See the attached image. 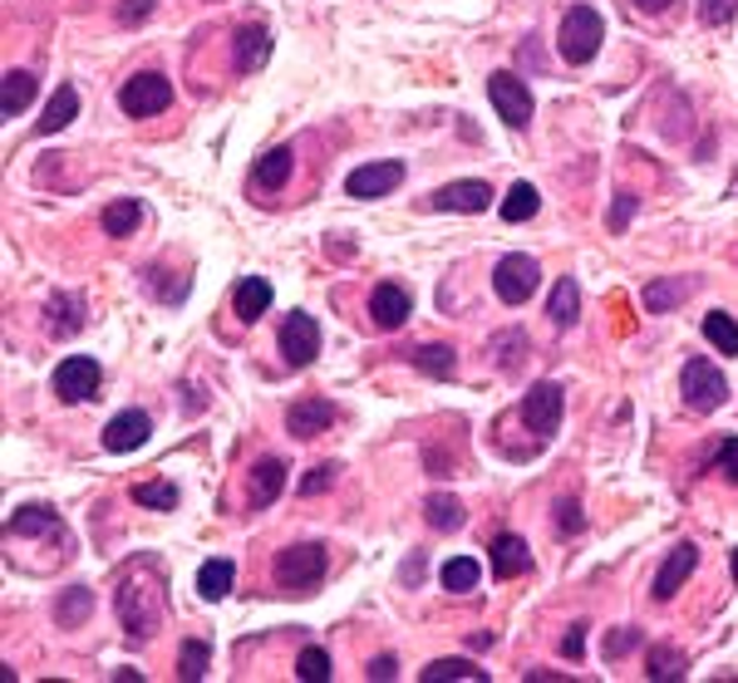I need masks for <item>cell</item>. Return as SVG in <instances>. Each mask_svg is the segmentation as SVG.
<instances>
[{
  "instance_id": "obj_13",
  "label": "cell",
  "mask_w": 738,
  "mask_h": 683,
  "mask_svg": "<svg viewBox=\"0 0 738 683\" xmlns=\"http://www.w3.org/2000/svg\"><path fill=\"white\" fill-rule=\"evenodd\" d=\"M694 566H699V546L694 541H679L675 551L660 561V575H655V600H675V591L694 575Z\"/></svg>"
},
{
  "instance_id": "obj_24",
  "label": "cell",
  "mask_w": 738,
  "mask_h": 683,
  "mask_svg": "<svg viewBox=\"0 0 738 683\" xmlns=\"http://www.w3.org/2000/svg\"><path fill=\"white\" fill-rule=\"evenodd\" d=\"M232 581H236V566L226 561V556H212V561H202V571H197V595L217 605L226 591H232Z\"/></svg>"
},
{
  "instance_id": "obj_20",
  "label": "cell",
  "mask_w": 738,
  "mask_h": 683,
  "mask_svg": "<svg viewBox=\"0 0 738 683\" xmlns=\"http://www.w3.org/2000/svg\"><path fill=\"white\" fill-rule=\"evenodd\" d=\"M546 315H552L556 330H571L576 320H581V286H576L571 276H562L552 286V296H546Z\"/></svg>"
},
{
  "instance_id": "obj_6",
  "label": "cell",
  "mask_w": 738,
  "mask_h": 683,
  "mask_svg": "<svg viewBox=\"0 0 738 683\" xmlns=\"http://www.w3.org/2000/svg\"><path fill=\"white\" fill-rule=\"evenodd\" d=\"M488 99H492V109L503 113L507 128L522 133L527 123H532V89H527L517 74H507V70L492 74V79H488Z\"/></svg>"
},
{
  "instance_id": "obj_29",
  "label": "cell",
  "mask_w": 738,
  "mask_h": 683,
  "mask_svg": "<svg viewBox=\"0 0 738 683\" xmlns=\"http://www.w3.org/2000/svg\"><path fill=\"white\" fill-rule=\"evenodd\" d=\"M542 212V197H537L532 183H513L503 197V222H532Z\"/></svg>"
},
{
  "instance_id": "obj_21",
  "label": "cell",
  "mask_w": 738,
  "mask_h": 683,
  "mask_svg": "<svg viewBox=\"0 0 738 683\" xmlns=\"http://www.w3.org/2000/svg\"><path fill=\"white\" fill-rule=\"evenodd\" d=\"M281 487H286V462L261 458L257 468H251V507H271V501L281 497Z\"/></svg>"
},
{
  "instance_id": "obj_12",
  "label": "cell",
  "mask_w": 738,
  "mask_h": 683,
  "mask_svg": "<svg viewBox=\"0 0 738 683\" xmlns=\"http://www.w3.org/2000/svg\"><path fill=\"white\" fill-rule=\"evenodd\" d=\"M148 433H153V423H148L144 408H123L119 419H109V429H103V448L109 452H138L148 443Z\"/></svg>"
},
{
  "instance_id": "obj_11",
  "label": "cell",
  "mask_w": 738,
  "mask_h": 683,
  "mask_svg": "<svg viewBox=\"0 0 738 683\" xmlns=\"http://www.w3.org/2000/svg\"><path fill=\"white\" fill-rule=\"evenodd\" d=\"M404 183V163H365V167H355V173L345 177V193L349 197H359V202H374V197H384V193H394V187Z\"/></svg>"
},
{
  "instance_id": "obj_35",
  "label": "cell",
  "mask_w": 738,
  "mask_h": 683,
  "mask_svg": "<svg viewBox=\"0 0 738 683\" xmlns=\"http://www.w3.org/2000/svg\"><path fill=\"white\" fill-rule=\"evenodd\" d=\"M134 501L148 511H177V487L173 482H144V487H134Z\"/></svg>"
},
{
  "instance_id": "obj_51",
  "label": "cell",
  "mask_w": 738,
  "mask_h": 683,
  "mask_svg": "<svg viewBox=\"0 0 738 683\" xmlns=\"http://www.w3.org/2000/svg\"><path fill=\"white\" fill-rule=\"evenodd\" d=\"M728 571H734V581H738V551H734V556H728Z\"/></svg>"
},
{
  "instance_id": "obj_4",
  "label": "cell",
  "mask_w": 738,
  "mask_h": 683,
  "mask_svg": "<svg viewBox=\"0 0 738 683\" xmlns=\"http://www.w3.org/2000/svg\"><path fill=\"white\" fill-rule=\"evenodd\" d=\"M119 620L134 639H148V634L158 630V620H163V600H158L153 585H138V581L123 585L119 591Z\"/></svg>"
},
{
  "instance_id": "obj_5",
  "label": "cell",
  "mask_w": 738,
  "mask_h": 683,
  "mask_svg": "<svg viewBox=\"0 0 738 683\" xmlns=\"http://www.w3.org/2000/svg\"><path fill=\"white\" fill-rule=\"evenodd\" d=\"M492 286H497V296H503V306H522V300L537 296V286H542V265L532 261V256H503L497 261V271H492Z\"/></svg>"
},
{
  "instance_id": "obj_44",
  "label": "cell",
  "mask_w": 738,
  "mask_h": 683,
  "mask_svg": "<svg viewBox=\"0 0 738 683\" xmlns=\"http://www.w3.org/2000/svg\"><path fill=\"white\" fill-rule=\"evenodd\" d=\"M714 468L724 472L728 482H738V438H724V443H718V458H714Z\"/></svg>"
},
{
  "instance_id": "obj_50",
  "label": "cell",
  "mask_w": 738,
  "mask_h": 683,
  "mask_svg": "<svg viewBox=\"0 0 738 683\" xmlns=\"http://www.w3.org/2000/svg\"><path fill=\"white\" fill-rule=\"evenodd\" d=\"M636 5H640V11H645V15H660V11H669L675 0H636Z\"/></svg>"
},
{
  "instance_id": "obj_1",
  "label": "cell",
  "mask_w": 738,
  "mask_h": 683,
  "mask_svg": "<svg viewBox=\"0 0 738 683\" xmlns=\"http://www.w3.org/2000/svg\"><path fill=\"white\" fill-rule=\"evenodd\" d=\"M325 581V546L320 541H300V546H286L276 556V585L286 595H310Z\"/></svg>"
},
{
  "instance_id": "obj_45",
  "label": "cell",
  "mask_w": 738,
  "mask_h": 683,
  "mask_svg": "<svg viewBox=\"0 0 738 683\" xmlns=\"http://www.w3.org/2000/svg\"><path fill=\"white\" fill-rule=\"evenodd\" d=\"M640 644V630H615L611 639H605V659H620V654H630Z\"/></svg>"
},
{
  "instance_id": "obj_30",
  "label": "cell",
  "mask_w": 738,
  "mask_h": 683,
  "mask_svg": "<svg viewBox=\"0 0 738 683\" xmlns=\"http://www.w3.org/2000/svg\"><path fill=\"white\" fill-rule=\"evenodd\" d=\"M453 679L488 683V669H478L472 659H433L429 669H423V683H453Z\"/></svg>"
},
{
  "instance_id": "obj_3",
  "label": "cell",
  "mask_w": 738,
  "mask_h": 683,
  "mask_svg": "<svg viewBox=\"0 0 738 683\" xmlns=\"http://www.w3.org/2000/svg\"><path fill=\"white\" fill-rule=\"evenodd\" d=\"M679 394H685V403L694 413H714V408L728 403V378L709 359H689L685 374H679Z\"/></svg>"
},
{
  "instance_id": "obj_33",
  "label": "cell",
  "mask_w": 738,
  "mask_h": 683,
  "mask_svg": "<svg viewBox=\"0 0 738 683\" xmlns=\"http://www.w3.org/2000/svg\"><path fill=\"white\" fill-rule=\"evenodd\" d=\"M704 339L718 349V355H738V320L724 315V310L704 315Z\"/></svg>"
},
{
  "instance_id": "obj_49",
  "label": "cell",
  "mask_w": 738,
  "mask_h": 683,
  "mask_svg": "<svg viewBox=\"0 0 738 683\" xmlns=\"http://www.w3.org/2000/svg\"><path fill=\"white\" fill-rule=\"evenodd\" d=\"M581 649H586V624H571V634L562 639V654H566V659H576Z\"/></svg>"
},
{
  "instance_id": "obj_41",
  "label": "cell",
  "mask_w": 738,
  "mask_h": 683,
  "mask_svg": "<svg viewBox=\"0 0 738 683\" xmlns=\"http://www.w3.org/2000/svg\"><path fill=\"white\" fill-rule=\"evenodd\" d=\"M335 462H320L316 472H310V477H300V497H320V492H330L335 487Z\"/></svg>"
},
{
  "instance_id": "obj_32",
  "label": "cell",
  "mask_w": 738,
  "mask_h": 683,
  "mask_svg": "<svg viewBox=\"0 0 738 683\" xmlns=\"http://www.w3.org/2000/svg\"><path fill=\"white\" fill-rule=\"evenodd\" d=\"M478 575H482V566L472 561V556H453V561L443 566V591L468 595V591H478Z\"/></svg>"
},
{
  "instance_id": "obj_2",
  "label": "cell",
  "mask_w": 738,
  "mask_h": 683,
  "mask_svg": "<svg viewBox=\"0 0 738 683\" xmlns=\"http://www.w3.org/2000/svg\"><path fill=\"white\" fill-rule=\"evenodd\" d=\"M605 40V21L601 11H591V5H571L562 21V60L566 64H591L595 50H601Z\"/></svg>"
},
{
  "instance_id": "obj_42",
  "label": "cell",
  "mask_w": 738,
  "mask_h": 683,
  "mask_svg": "<svg viewBox=\"0 0 738 683\" xmlns=\"http://www.w3.org/2000/svg\"><path fill=\"white\" fill-rule=\"evenodd\" d=\"M738 15V0H699V21L704 25H728Z\"/></svg>"
},
{
  "instance_id": "obj_9",
  "label": "cell",
  "mask_w": 738,
  "mask_h": 683,
  "mask_svg": "<svg viewBox=\"0 0 738 683\" xmlns=\"http://www.w3.org/2000/svg\"><path fill=\"white\" fill-rule=\"evenodd\" d=\"M562 408H566L562 388L556 384H532L527 388V398H522V423L537 433V438H552V433L562 429Z\"/></svg>"
},
{
  "instance_id": "obj_48",
  "label": "cell",
  "mask_w": 738,
  "mask_h": 683,
  "mask_svg": "<svg viewBox=\"0 0 738 683\" xmlns=\"http://www.w3.org/2000/svg\"><path fill=\"white\" fill-rule=\"evenodd\" d=\"M369 679H394L399 673V663H394V654H380V659H369Z\"/></svg>"
},
{
  "instance_id": "obj_25",
  "label": "cell",
  "mask_w": 738,
  "mask_h": 683,
  "mask_svg": "<svg viewBox=\"0 0 738 683\" xmlns=\"http://www.w3.org/2000/svg\"><path fill=\"white\" fill-rule=\"evenodd\" d=\"M84 330V300L79 296H54L50 300V335L54 339H70V335H79Z\"/></svg>"
},
{
  "instance_id": "obj_43",
  "label": "cell",
  "mask_w": 738,
  "mask_h": 683,
  "mask_svg": "<svg viewBox=\"0 0 738 683\" xmlns=\"http://www.w3.org/2000/svg\"><path fill=\"white\" fill-rule=\"evenodd\" d=\"M552 521H556V531H562V536H576L586 517H581V507H576L571 497H562V501H556V517Z\"/></svg>"
},
{
  "instance_id": "obj_10",
  "label": "cell",
  "mask_w": 738,
  "mask_h": 683,
  "mask_svg": "<svg viewBox=\"0 0 738 683\" xmlns=\"http://www.w3.org/2000/svg\"><path fill=\"white\" fill-rule=\"evenodd\" d=\"M281 355H286L291 369H306L310 359L320 355V325H316V315H306V310L286 315V325H281Z\"/></svg>"
},
{
  "instance_id": "obj_16",
  "label": "cell",
  "mask_w": 738,
  "mask_h": 683,
  "mask_svg": "<svg viewBox=\"0 0 738 683\" xmlns=\"http://www.w3.org/2000/svg\"><path fill=\"white\" fill-rule=\"evenodd\" d=\"M433 207L439 212H488L492 207V187L488 183H478V177H468V183H448L439 197H433Z\"/></svg>"
},
{
  "instance_id": "obj_23",
  "label": "cell",
  "mask_w": 738,
  "mask_h": 683,
  "mask_svg": "<svg viewBox=\"0 0 738 683\" xmlns=\"http://www.w3.org/2000/svg\"><path fill=\"white\" fill-rule=\"evenodd\" d=\"M35 89H40V84H35L30 70H11L5 74V94H0V113H5V119H21V113L30 109Z\"/></svg>"
},
{
  "instance_id": "obj_31",
  "label": "cell",
  "mask_w": 738,
  "mask_h": 683,
  "mask_svg": "<svg viewBox=\"0 0 738 683\" xmlns=\"http://www.w3.org/2000/svg\"><path fill=\"white\" fill-rule=\"evenodd\" d=\"M423 517H429L433 531H458L463 526V501L448 497V492H433V497L423 501Z\"/></svg>"
},
{
  "instance_id": "obj_14",
  "label": "cell",
  "mask_w": 738,
  "mask_h": 683,
  "mask_svg": "<svg viewBox=\"0 0 738 683\" xmlns=\"http://www.w3.org/2000/svg\"><path fill=\"white\" fill-rule=\"evenodd\" d=\"M369 315H374L380 330H399L404 320L414 315V296L404 286H394V281H384V286H374V296H369Z\"/></svg>"
},
{
  "instance_id": "obj_34",
  "label": "cell",
  "mask_w": 738,
  "mask_h": 683,
  "mask_svg": "<svg viewBox=\"0 0 738 683\" xmlns=\"http://www.w3.org/2000/svg\"><path fill=\"white\" fill-rule=\"evenodd\" d=\"M89 610H94V595L84 591V585H74L70 595H60V605H54V620H60V624H84V620H89Z\"/></svg>"
},
{
  "instance_id": "obj_17",
  "label": "cell",
  "mask_w": 738,
  "mask_h": 683,
  "mask_svg": "<svg viewBox=\"0 0 738 683\" xmlns=\"http://www.w3.org/2000/svg\"><path fill=\"white\" fill-rule=\"evenodd\" d=\"M488 551H492V571H497V581H513V575H527V571H532V551H527V541L513 536V531L492 541Z\"/></svg>"
},
{
  "instance_id": "obj_18",
  "label": "cell",
  "mask_w": 738,
  "mask_h": 683,
  "mask_svg": "<svg viewBox=\"0 0 738 683\" xmlns=\"http://www.w3.org/2000/svg\"><path fill=\"white\" fill-rule=\"evenodd\" d=\"M232 50H236V74L261 70V64L271 60V30L267 25H242L236 40H232Z\"/></svg>"
},
{
  "instance_id": "obj_39",
  "label": "cell",
  "mask_w": 738,
  "mask_h": 683,
  "mask_svg": "<svg viewBox=\"0 0 738 683\" xmlns=\"http://www.w3.org/2000/svg\"><path fill=\"white\" fill-rule=\"evenodd\" d=\"M685 669H689V659H685V654H679V649H669V644H665V649H650V679H685Z\"/></svg>"
},
{
  "instance_id": "obj_38",
  "label": "cell",
  "mask_w": 738,
  "mask_h": 683,
  "mask_svg": "<svg viewBox=\"0 0 738 683\" xmlns=\"http://www.w3.org/2000/svg\"><path fill=\"white\" fill-rule=\"evenodd\" d=\"M207 663H212V649L202 639H187L183 654H177V679H202Z\"/></svg>"
},
{
  "instance_id": "obj_36",
  "label": "cell",
  "mask_w": 738,
  "mask_h": 683,
  "mask_svg": "<svg viewBox=\"0 0 738 683\" xmlns=\"http://www.w3.org/2000/svg\"><path fill=\"white\" fill-rule=\"evenodd\" d=\"M679 300H685V281H655V286L645 290V310H650V315H669Z\"/></svg>"
},
{
  "instance_id": "obj_27",
  "label": "cell",
  "mask_w": 738,
  "mask_h": 683,
  "mask_svg": "<svg viewBox=\"0 0 738 683\" xmlns=\"http://www.w3.org/2000/svg\"><path fill=\"white\" fill-rule=\"evenodd\" d=\"M74 113H79V94H74L70 84H60V89L50 94V103H45V113H40V123H35V128H40V133H60Z\"/></svg>"
},
{
  "instance_id": "obj_37",
  "label": "cell",
  "mask_w": 738,
  "mask_h": 683,
  "mask_svg": "<svg viewBox=\"0 0 738 683\" xmlns=\"http://www.w3.org/2000/svg\"><path fill=\"white\" fill-rule=\"evenodd\" d=\"M414 364H419L423 374H433V378H448L453 374V349L448 345H419L414 349Z\"/></svg>"
},
{
  "instance_id": "obj_19",
  "label": "cell",
  "mask_w": 738,
  "mask_h": 683,
  "mask_svg": "<svg viewBox=\"0 0 738 683\" xmlns=\"http://www.w3.org/2000/svg\"><path fill=\"white\" fill-rule=\"evenodd\" d=\"M236 320L242 325H257L261 315H267V306H271V281L267 276H246V281H236Z\"/></svg>"
},
{
  "instance_id": "obj_22",
  "label": "cell",
  "mask_w": 738,
  "mask_h": 683,
  "mask_svg": "<svg viewBox=\"0 0 738 683\" xmlns=\"http://www.w3.org/2000/svg\"><path fill=\"white\" fill-rule=\"evenodd\" d=\"M291 167H296L291 148H271L267 158H257V167H251V183L267 187V193H281V187L291 183Z\"/></svg>"
},
{
  "instance_id": "obj_47",
  "label": "cell",
  "mask_w": 738,
  "mask_h": 683,
  "mask_svg": "<svg viewBox=\"0 0 738 683\" xmlns=\"http://www.w3.org/2000/svg\"><path fill=\"white\" fill-rule=\"evenodd\" d=\"M144 15H153V0H123V11H119L123 25H138Z\"/></svg>"
},
{
  "instance_id": "obj_8",
  "label": "cell",
  "mask_w": 738,
  "mask_h": 683,
  "mask_svg": "<svg viewBox=\"0 0 738 683\" xmlns=\"http://www.w3.org/2000/svg\"><path fill=\"white\" fill-rule=\"evenodd\" d=\"M103 384V364L89 355H70L60 369H54V394L64 398V403H84V398H94Z\"/></svg>"
},
{
  "instance_id": "obj_7",
  "label": "cell",
  "mask_w": 738,
  "mask_h": 683,
  "mask_svg": "<svg viewBox=\"0 0 738 683\" xmlns=\"http://www.w3.org/2000/svg\"><path fill=\"white\" fill-rule=\"evenodd\" d=\"M119 103H123V113L128 119H153V113H163L168 103H173V84L163 79V74H134V79L123 84V94H119Z\"/></svg>"
},
{
  "instance_id": "obj_40",
  "label": "cell",
  "mask_w": 738,
  "mask_h": 683,
  "mask_svg": "<svg viewBox=\"0 0 738 683\" xmlns=\"http://www.w3.org/2000/svg\"><path fill=\"white\" fill-rule=\"evenodd\" d=\"M296 679H306V683H330V654H325V649H300Z\"/></svg>"
},
{
  "instance_id": "obj_46",
  "label": "cell",
  "mask_w": 738,
  "mask_h": 683,
  "mask_svg": "<svg viewBox=\"0 0 738 683\" xmlns=\"http://www.w3.org/2000/svg\"><path fill=\"white\" fill-rule=\"evenodd\" d=\"M630 216H636V197L620 193V197H615V207H611V216H605V226H611V232H620Z\"/></svg>"
},
{
  "instance_id": "obj_15",
  "label": "cell",
  "mask_w": 738,
  "mask_h": 683,
  "mask_svg": "<svg viewBox=\"0 0 738 683\" xmlns=\"http://www.w3.org/2000/svg\"><path fill=\"white\" fill-rule=\"evenodd\" d=\"M335 423V403L330 398H306V403L286 408V433L291 438H320Z\"/></svg>"
},
{
  "instance_id": "obj_26",
  "label": "cell",
  "mask_w": 738,
  "mask_h": 683,
  "mask_svg": "<svg viewBox=\"0 0 738 683\" xmlns=\"http://www.w3.org/2000/svg\"><path fill=\"white\" fill-rule=\"evenodd\" d=\"M99 222H103V232L109 236H134L138 222H144V202H138V197H119V202L103 207Z\"/></svg>"
},
{
  "instance_id": "obj_28",
  "label": "cell",
  "mask_w": 738,
  "mask_h": 683,
  "mask_svg": "<svg viewBox=\"0 0 738 683\" xmlns=\"http://www.w3.org/2000/svg\"><path fill=\"white\" fill-rule=\"evenodd\" d=\"M11 536H60V517L50 507H21L11 517Z\"/></svg>"
}]
</instances>
